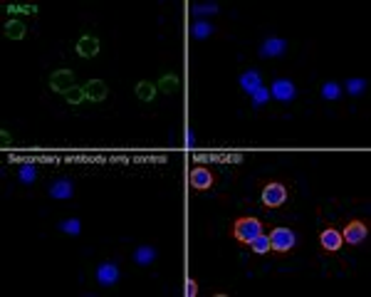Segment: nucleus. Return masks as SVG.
Here are the masks:
<instances>
[{
	"instance_id": "1",
	"label": "nucleus",
	"mask_w": 371,
	"mask_h": 297,
	"mask_svg": "<svg viewBox=\"0 0 371 297\" xmlns=\"http://www.w3.org/2000/svg\"><path fill=\"white\" fill-rule=\"evenodd\" d=\"M262 223H260V218L255 215H243V218H235V223H233V238L238 243H250L253 238H257L260 233H262Z\"/></svg>"
},
{
	"instance_id": "2",
	"label": "nucleus",
	"mask_w": 371,
	"mask_h": 297,
	"mask_svg": "<svg viewBox=\"0 0 371 297\" xmlns=\"http://www.w3.org/2000/svg\"><path fill=\"white\" fill-rule=\"evenodd\" d=\"M267 238H270V250H275V253H280V255L290 253L295 248V243H297L295 230H290V228H272V233Z\"/></svg>"
},
{
	"instance_id": "3",
	"label": "nucleus",
	"mask_w": 371,
	"mask_h": 297,
	"mask_svg": "<svg viewBox=\"0 0 371 297\" xmlns=\"http://www.w3.org/2000/svg\"><path fill=\"white\" fill-rule=\"evenodd\" d=\"M287 196H290V191H287L285 184L270 181V184H265V188H262V206H265V208H280V206H285Z\"/></svg>"
},
{
	"instance_id": "4",
	"label": "nucleus",
	"mask_w": 371,
	"mask_h": 297,
	"mask_svg": "<svg viewBox=\"0 0 371 297\" xmlns=\"http://www.w3.org/2000/svg\"><path fill=\"white\" fill-rule=\"evenodd\" d=\"M344 243H349V245H359V243H364L369 238V223L366 221H349L346 228H344Z\"/></svg>"
},
{
	"instance_id": "5",
	"label": "nucleus",
	"mask_w": 371,
	"mask_h": 297,
	"mask_svg": "<svg viewBox=\"0 0 371 297\" xmlns=\"http://www.w3.org/2000/svg\"><path fill=\"white\" fill-rule=\"evenodd\" d=\"M215 184V173L208 166H193L191 171V188L193 191H208Z\"/></svg>"
},
{
	"instance_id": "6",
	"label": "nucleus",
	"mask_w": 371,
	"mask_h": 297,
	"mask_svg": "<svg viewBox=\"0 0 371 297\" xmlns=\"http://www.w3.org/2000/svg\"><path fill=\"white\" fill-rule=\"evenodd\" d=\"M319 245H322V250L324 253H337L339 248L344 245V238H342V233L337 230V228H324L322 233H319Z\"/></svg>"
},
{
	"instance_id": "7",
	"label": "nucleus",
	"mask_w": 371,
	"mask_h": 297,
	"mask_svg": "<svg viewBox=\"0 0 371 297\" xmlns=\"http://www.w3.org/2000/svg\"><path fill=\"white\" fill-rule=\"evenodd\" d=\"M295 94H297V89H295V85L290 82V80H275L270 87V97L280 99V102H292L295 99Z\"/></svg>"
},
{
	"instance_id": "8",
	"label": "nucleus",
	"mask_w": 371,
	"mask_h": 297,
	"mask_svg": "<svg viewBox=\"0 0 371 297\" xmlns=\"http://www.w3.org/2000/svg\"><path fill=\"white\" fill-rule=\"evenodd\" d=\"M119 278H121V272H119V268H116L114 263H101L99 268H97V283H99L101 287L116 285Z\"/></svg>"
},
{
	"instance_id": "9",
	"label": "nucleus",
	"mask_w": 371,
	"mask_h": 297,
	"mask_svg": "<svg viewBox=\"0 0 371 297\" xmlns=\"http://www.w3.org/2000/svg\"><path fill=\"white\" fill-rule=\"evenodd\" d=\"M287 52V43L280 37H270L260 45V57H282Z\"/></svg>"
},
{
	"instance_id": "10",
	"label": "nucleus",
	"mask_w": 371,
	"mask_h": 297,
	"mask_svg": "<svg viewBox=\"0 0 371 297\" xmlns=\"http://www.w3.org/2000/svg\"><path fill=\"white\" fill-rule=\"evenodd\" d=\"M72 193H74V188H72L70 179H57V181H52V186H50V196L57 198V201L72 198Z\"/></svg>"
},
{
	"instance_id": "11",
	"label": "nucleus",
	"mask_w": 371,
	"mask_h": 297,
	"mask_svg": "<svg viewBox=\"0 0 371 297\" xmlns=\"http://www.w3.org/2000/svg\"><path fill=\"white\" fill-rule=\"evenodd\" d=\"M131 260L136 263V265H151L154 260H156V248L154 245H139L134 255H131Z\"/></svg>"
},
{
	"instance_id": "12",
	"label": "nucleus",
	"mask_w": 371,
	"mask_h": 297,
	"mask_svg": "<svg viewBox=\"0 0 371 297\" xmlns=\"http://www.w3.org/2000/svg\"><path fill=\"white\" fill-rule=\"evenodd\" d=\"M260 85H262V80H260V72L257 70H248L245 74H240V87H243L248 94H253Z\"/></svg>"
},
{
	"instance_id": "13",
	"label": "nucleus",
	"mask_w": 371,
	"mask_h": 297,
	"mask_svg": "<svg viewBox=\"0 0 371 297\" xmlns=\"http://www.w3.org/2000/svg\"><path fill=\"white\" fill-rule=\"evenodd\" d=\"M248 245H250V248H253V253H257V255L270 253V238H267L265 233H260V235H257V238H253Z\"/></svg>"
},
{
	"instance_id": "14",
	"label": "nucleus",
	"mask_w": 371,
	"mask_h": 297,
	"mask_svg": "<svg viewBox=\"0 0 371 297\" xmlns=\"http://www.w3.org/2000/svg\"><path fill=\"white\" fill-rule=\"evenodd\" d=\"M213 25H211V23H203V20H200V23H193V28H191V35H193V37H196V40H203V37H208V35H213Z\"/></svg>"
},
{
	"instance_id": "15",
	"label": "nucleus",
	"mask_w": 371,
	"mask_h": 297,
	"mask_svg": "<svg viewBox=\"0 0 371 297\" xmlns=\"http://www.w3.org/2000/svg\"><path fill=\"white\" fill-rule=\"evenodd\" d=\"M250 97H253V107H255V109H260V107H265V104L270 102V89H265V87L260 85L255 92L250 94Z\"/></svg>"
},
{
	"instance_id": "16",
	"label": "nucleus",
	"mask_w": 371,
	"mask_h": 297,
	"mask_svg": "<svg viewBox=\"0 0 371 297\" xmlns=\"http://www.w3.org/2000/svg\"><path fill=\"white\" fill-rule=\"evenodd\" d=\"M344 89L352 94V97H359L364 89H366V80H361V77H354V80H346V85H344Z\"/></svg>"
},
{
	"instance_id": "17",
	"label": "nucleus",
	"mask_w": 371,
	"mask_h": 297,
	"mask_svg": "<svg viewBox=\"0 0 371 297\" xmlns=\"http://www.w3.org/2000/svg\"><path fill=\"white\" fill-rule=\"evenodd\" d=\"M35 176H37V171L32 164H23L20 171H17V179H20V184H32L35 181Z\"/></svg>"
},
{
	"instance_id": "18",
	"label": "nucleus",
	"mask_w": 371,
	"mask_h": 297,
	"mask_svg": "<svg viewBox=\"0 0 371 297\" xmlns=\"http://www.w3.org/2000/svg\"><path fill=\"white\" fill-rule=\"evenodd\" d=\"M57 228L62 230V233H67V235H79V230H82V223H79L77 218H70V221H62Z\"/></svg>"
},
{
	"instance_id": "19",
	"label": "nucleus",
	"mask_w": 371,
	"mask_h": 297,
	"mask_svg": "<svg viewBox=\"0 0 371 297\" xmlns=\"http://www.w3.org/2000/svg\"><path fill=\"white\" fill-rule=\"evenodd\" d=\"M322 97L324 99H339L342 97V87L337 85V82H327V85L322 87Z\"/></svg>"
},
{
	"instance_id": "20",
	"label": "nucleus",
	"mask_w": 371,
	"mask_h": 297,
	"mask_svg": "<svg viewBox=\"0 0 371 297\" xmlns=\"http://www.w3.org/2000/svg\"><path fill=\"white\" fill-rule=\"evenodd\" d=\"M193 13L196 15H213V13H218V5L215 3H198V5H193Z\"/></svg>"
},
{
	"instance_id": "21",
	"label": "nucleus",
	"mask_w": 371,
	"mask_h": 297,
	"mask_svg": "<svg viewBox=\"0 0 371 297\" xmlns=\"http://www.w3.org/2000/svg\"><path fill=\"white\" fill-rule=\"evenodd\" d=\"M77 47H79V55H94L97 52V43L94 40H82Z\"/></svg>"
},
{
	"instance_id": "22",
	"label": "nucleus",
	"mask_w": 371,
	"mask_h": 297,
	"mask_svg": "<svg viewBox=\"0 0 371 297\" xmlns=\"http://www.w3.org/2000/svg\"><path fill=\"white\" fill-rule=\"evenodd\" d=\"M139 97H141V99H151V97H154V85L141 82V85H139Z\"/></svg>"
},
{
	"instance_id": "23",
	"label": "nucleus",
	"mask_w": 371,
	"mask_h": 297,
	"mask_svg": "<svg viewBox=\"0 0 371 297\" xmlns=\"http://www.w3.org/2000/svg\"><path fill=\"white\" fill-rule=\"evenodd\" d=\"M183 292H186L188 297H196V295H198V283H196V280H186Z\"/></svg>"
},
{
	"instance_id": "24",
	"label": "nucleus",
	"mask_w": 371,
	"mask_h": 297,
	"mask_svg": "<svg viewBox=\"0 0 371 297\" xmlns=\"http://www.w3.org/2000/svg\"><path fill=\"white\" fill-rule=\"evenodd\" d=\"M89 89H92L89 94H92L94 99H99L101 94H104V92H101V89H104V85H101V82H92V85H89Z\"/></svg>"
},
{
	"instance_id": "25",
	"label": "nucleus",
	"mask_w": 371,
	"mask_h": 297,
	"mask_svg": "<svg viewBox=\"0 0 371 297\" xmlns=\"http://www.w3.org/2000/svg\"><path fill=\"white\" fill-rule=\"evenodd\" d=\"M8 32H10L13 37H20V35H23V28H20L17 23H10V25H8Z\"/></svg>"
},
{
	"instance_id": "26",
	"label": "nucleus",
	"mask_w": 371,
	"mask_h": 297,
	"mask_svg": "<svg viewBox=\"0 0 371 297\" xmlns=\"http://www.w3.org/2000/svg\"><path fill=\"white\" fill-rule=\"evenodd\" d=\"M186 142L193 146V144H196V134H193V131H186Z\"/></svg>"
}]
</instances>
